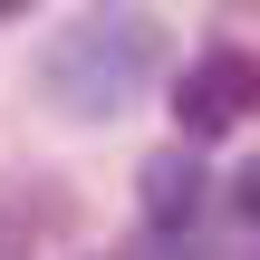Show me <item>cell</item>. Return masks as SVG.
I'll use <instances>...</instances> for the list:
<instances>
[{"mask_svg":"<svg viewBox=\"0 0 260 260\" xmlns=\"http://www.w3.org/2000/svg\"><path fill=\"white\" fill-rule=\"evenodd\" d=\"M19 10H29V0H0V19H19Z\"/></svg>","mask_w":260,"mask_h":260,"instance_id":"4","label":"cell"},{"mask_svg":"<svg viewBox=\"0 0 260 260\" xmlns=\"http://www.w3.org/2000/svg\"><path fill=\"white\" fill-rule=\"evenodd\" d=\"M193 212H203V164L193 154H154L145 164V222L154 232H183Z\"/></svg>","mask_w":260,"mask_h":260,"instance_id":"3","label":"cell"},{"mask_svg":"<svg viewBox=\"0 0 260 260\" xmlns=\"http://www.w3.org/2000/svg\"><path fill=\"white\" fill-rule=\"evenodd\" d=\"M260 106V68L241 48H203L193 68H183V87H174V125L203 145V135H232L241 116Z\"/></svg>","mask_w":260,"mask_h":260,"instance_id":"2","label":"cell"},{"mask_svg":"<svg viewBox=\"0 0 260 260\" xmlns=\"http://www.w3.org/2000/svg\"><path fill=\"white\" fill-rule=\"evenodd\" d=\"M154 58H164V29L145 19V10H87L77 29H58L48 39V58H39V87H48V106L58 116H116L145 77H154Z\"/></svg>","mask_w":260,"mask_h":260,"instance_id":"1","label":"cell"}]
</instances>
